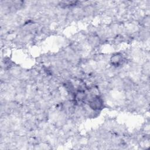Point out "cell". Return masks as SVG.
Returning <instances> with one entry per match:
<instances>
[{"instance_id": "cell-1", "label": "cell", "mask_w": 150, "mask_h": 150, "mask_svg": "<svg viewBox=\"0 0 150 150\" xmlns=\"http://www.w3.org/2000/svg\"><path fill=\"white\" fill-rule=\"evenodd\" d=\"M89 107L93 110H101L103 107V100L98 96H95L88 101Z\"/></svg>"}, {"instance_id": "cell-2", "label": "cell", "mask_w": 150, "mask_h": 150, "mask_svg": "<svg viewBox=\"0 0 150 150\" xmlns=\"http://www.w3.org/2000/svg\"><path fill=\"white\" fill-rule=\"evenodd\" d=\"M123 60H124L123 56L120 53L114 54L111 57V59H110V62L111 64L115 67H118L120 66L123 62Z\"/></svg>"}]
</instances>
